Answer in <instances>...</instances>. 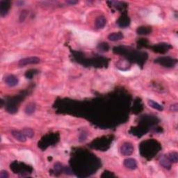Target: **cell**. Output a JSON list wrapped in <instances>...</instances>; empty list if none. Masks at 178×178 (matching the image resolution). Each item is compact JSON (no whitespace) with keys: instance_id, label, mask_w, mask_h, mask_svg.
Returning <instances> with one entry per match:
<instances>
[{"instance_id":"obj_1","label":"cell","mask_w":178,"mask_h":178,"mask_svg":"<svg viewBox=\"0 0 178 178\" xmlns=\"http://www.w3.org/2000/svg\"><path fill=\"white\" fill-rule=\"evenodd\" d=\"M177 59H174L170 58V57L166 56L159 57V58H157V59L154 60V63H156V64L168 67L174 66L177 64Z\"/></svg>"},{"instance_id":"obj_2","label":"cell","mask_w":178,"mask_h":178,"mask_svg":"<svg viewBox=\"0 0 178 178\" xmlns=\"http://www.w3.org/2000/svg\"><path fill=\"white\" fill-rule=\"evenodd\" d=\"M41 62V59L37 56H31L28 57V58H24L21 60H20L18 62L19 66H25L27 65H31V64H38Z\"/></svg>"},{"instance_id":"obj_3","label":"cell","mask_w":178,"mask_h":178,"mask_svg":"<svg viewBox=\"0 0 178 178\" xmlns=\"http://www.w3.org/2000/svg\"><path fill=\"white\" fill-rule=\"evenodd\" d=\"M134 152L133 145L129 142H125L120 147V153L123 156H129Z\"/></svg>"},{"instance_id":"obj_4","label":"cell","mask_w":178,"mask_h":178,"mask_svg":"<svg viewBox=\"0 0 178 178\" xmlns=\"http://www.w3.org/2000/svg\"><path fill=\"white\" fill-rule=\"evenodd\" d=\"M4 81L7 86H9L10 87H13L17 86V84H18L19 80L18 78H17L16 76H15V75L10 74L6 77Z\"/></svg>"},{"instance_id":"obj_5","label":"cell","mask_w":178,"mask_h":178,"mask_svg":"<svg viewBox=\"0 0 178 178\" xmlns=\"http://www.w3.org/2000/svg\"><path fill=\"white\" fill-rule=\"evenodd\" d=\"M10 9V2L1 1L0 2V16L2 17L6 16L9 13Z\"/></svg>"},{"instance_id":"obj_6","label":"cell","mask_w":178,"mask_h":178,"mask_svg":"<svg viewBox=\"0 0 178 178\" xmlns=\"http://www.w3.org/2000/svg\"><path fill=\"white\" fill-rule=\"evenodd\" d=\"M123 165L129 170H135L137 168V162L133 158H127L124 160Z\"/></svg>"},{"instance_id":"obj_7","label":"cell","mask_w":178,"mask_h":178,"mask_svg":"<svg viewBox=\"0 0 178 178\" xmlns=\"http://www.w3.org/2000/svg\"><path fill=\"white\" fill-rule=\"evenodd\" d=\"M106 24H107V20L106 18H105V17L103 16H98L95 21V26L97 29H98L104 28Z\"/></svg>"},{"instance_id":"obj_8","label":"cell","mask_w":178,"mask_h":178,"mask_svg":"<svg viewBox=\"0 0 178 178\" xmlns=\"http://www.w3.org/2000/svg\"><path fill=\"white\" fill-rule=\"evenodd\" d=\"M12 136H13L15 139L20 142H25L27 141L26 136L23 134V132L22 131H17V130H13L11 132Z\"/></svg>"},{"instance_id":"obj_9","label":"cell","mask_w":178,"mask_h":178,"mask_svg":"<svg viewBox=\"0 0 178 178\" xmlns=\"http://www.w3.org/2000/svg\"><path fill=\"white\" fill-rule=\"evenodd\" d=\"M116 23L120 27H126L130 24V20L127 16H122L118 20Z\"/></svg>"},{"instance_id":"obj_10","label":"cell","mask_w":178,"mask_h":178,"mask_svg":"<svg viewBox=\"0 0 178 178\" xmlns=\"http://www.w3.org/2000/svg\"><path fill=\"white\" fill-rule=\"evenodd\" d=\"M123 34L122 32H114L108 36V39L111 41H118L123 38Z\"/></svg>"},{"instance_id":"obj_11","label":"cell","mask_w":178,"mask_h":178,"mask_svg":"<svg viewBox=\"0 0 178 178\" xmlns=\"http://www.w3.org/2000/svg\"><path fill=\"white\" fill-rule=\"evenodd\" d=\"M159 163L162 166L167 170H170V168H171V163H170L166 156H162L160 157Z\"/></svg>"},{"instance_id":"obj_12","label":"cell","mask_w":178,"mask_h":178,"mask_svg":"<svg viewBox=\"0 0 178 178\" xmlns=\"http://www.w3.org/2000/svg\"><path fill=\"white\" fill-rule=\"evenodd\" d=\"M155 48L154 50L157 52H160V53H164L163 50H165V52H167L170 46L168 44H158L157 45H155Z\"/></svg>"},{"instance_id":"obj_13","label":"cell","mask_w":178,"mask_h":178,"mask_svg":"<svg viewBox=\"0 0 178 178\" xmlns=\"http://www.w3.org/2000/svg\"><path fill=\"white\" fill-rule=\"evenodd\" d=\"M151 31H152L151 27H138V29H136L137 34L141 35H147L150 34Z\"/></svg>"},{"instance_id":"obj_14","label":"cell","mask_w":178,"mask_h":178,"mask_svg":"<svg viewBox=\"0 0 178 178\" xmlns=\"http://www.w3.org/2000/svg\"><path fill=\"white\" fill-rule=\"evenodd\" d=\"M166 157L170 163L176 164L178 162V154L176 152H170L166 155Z\"/></svg>"},{"instance_id":"obj_15","label":"cell","mask_w":178,"mask_h":178,"mask_svg":"<svg viewBox=\"0 0 178 178\" xmlns=\"http://www.w3.org/2000/svg\"><path fill=\"white\" fill-rule=\"evenodd\" d=\"M147 103H148V105L150 107L153 108L154 109L158 110V111H162L164 110V107H163L161 104H159V103H157V102L153 101V100H148Z\"/></svg>"},{"instance_id":"obj_16","label":"cell","mask_w":178,"mask_h":178,"mask_svg":"<svg viewBox=\"0 0 178 178\" xmlns=\"http://www.w3.org/2000/svg\"><path fill=\"white\" fill-rule=\"evenodd\" d=\"M36 106L34 103H29L27 105L26 108H25V113L27 115L33 114L36 111Z\"/></svg>"},{"instance_id":"obj_17","label":"cell","mask_w":178,"mask_h":178,"mask_svg":"<svg viewBox=\"0 0 178 178\" xmlns=\"http://www.w3.org/2000/svg\"><path fill=\"white\" fill-rule=\"evenodd\" d=\"M22 132H23V134L25 135L26 137L32 138L34 136V132L33 131V129H31V128H24Z\"/></svg>"},{"instance_id":"obj_18","label":"cell","mask_w":178,"mask_h":178,"mask_svg":"<svg viewBox=\"0 0 178 178\" xmlns=\"http://www.w3.org/2000/svg\"><path fill=\"white\" fill-rule=\"evenodd\" d=\"M97 49L101 52H107L109 49V46L107 42H102V43L98 45V46H97Z\"/></svg>"},{"instance_id":"obj_19","label":"cell","mask_w":178,"mask_h":178,"mask_svg":"<svg viewBox=\"0 0 178 178\" xmlns=\"http://www.w3.org/2000/svg\"><path fill=\"white\" fill-rule=\"evenodd\" d=\"M0 177L1 178H7L9 177V173L6 170H2L0 173Z\"/></svg>"},{"instance_id":"obj_20","label":"cell","mask_w":178,"mask_h":178,"mask_svg":"<svg viewBox=\"0 0 178 178\" xmlns=\"http://www.w3.org/2000/svg\"><path fill=\"white\" fill-rule=\"evenodd\" d=\"M177 104H173L171 107H170V110L174 112H177V110H178V106H177Z\"/></svg>"},{"instance_id":"obj_21","label":"cell","mask_w":178,"mask_h":178,"mask_svg":"<svg viewBox=\"0 0 178 178\" xmlns=\"http://www.w3.org/2000/svg\"><path fill=\"white\" fill-rule=\"evenodd\" d=\"M66 2L67 4H71V5H74V4H77L79 3L78 1H74V0H69V1H66Z\"/></svg>"}]
</instances>
